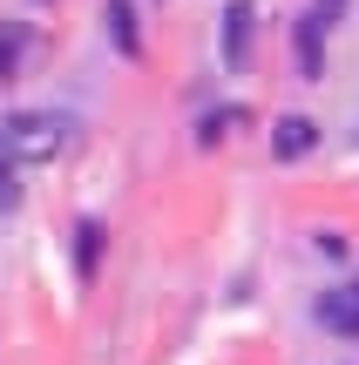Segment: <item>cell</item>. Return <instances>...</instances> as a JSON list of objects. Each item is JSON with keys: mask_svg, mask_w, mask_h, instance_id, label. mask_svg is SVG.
Returning <instances> with one entry per match:
<instances>
[{"mask_svg": "<svg viewBox=\"0 0 359 365\" xmlns=\"http://www.w3.org/2000/svg\"><path fill=\"white\" fill-rule=\"evenodd\" d=\"M61 143H68V122L61 115H7L0 122V149H7L14 163H54L61 156Z\"/></svg>", "mask_w": 359, "mask_h": 365, "instance_id": "6da1fadb", "label": "cell"}, {"mask_svg": "<svg viewBox=\"0 0 359 365\" xmlns=\"http://www.w3.org/2000/svg\"><path fill=\"white\" fill-rule=\"evenodd\" d=\"M251 34H258L251 0H231V7H224V68H231V75L251 68Z\"/></svg>", "mask_w": 359, "mask_h": 365, "instance_id": "7a4b0ae2", "label": "cell"}, {"mask_svg": "<svg viewBox=\"0 0 359 365\" xmlns=\"http://www.w3.org/2000/svg\"><path fill=\"white\" fill-rule=\"evenodd\" d=\"M319 325H325V331H339V339H359V277L319 298Z\"/></svg>", "mask_w": 359, "mask_h": 365, "instance_id": "3957f363", "label": "cell"}, {"mask_svg": "<svg viewBox=\"0 0 359 365\" xmlns=\"http://www.w3.org/2000/svg\"><path fill=\"white\" fill-rule=\"evenodd\" d=\"M312 143H319V122H312V115H278V129H271V156H278V163L312 156Z\"/></svg>", "mask_w": 359, "mask_h": 365, "instance_id": "277c9868", "label": "cell"}, {"mask_svg": "<svg viewBox=\"0 0 359 365\" xmlns=\"http://www.w3.org/2000/svg\"><path fill=\"white\" fill-rule=\"evenodd\" d=\"M292 48H298V75L319 81V75H325V27L312 21V14L298 21V41H292Z\"/></svg>", "mask_w": 359, "mask_h": 365, "instance_id": "5b68a950", "label": "cell"}, {"mask_svg": "<svg viewBox=\"0 0 359 365\" xmlns=\"http://www.w3.org/2000/svg\"><path fill=\"white\" fill-rule=\"evenodd\" d=\"M102 21H108V34H116L122 54H143V34H136V7H129V0H108Z\"/></svg>", "mask_w": 359, "mask_h": 365, "instance_id": "8992f818", "label": "cell"}, {"mask_svg": "<svg viewBox=\"0 0 359 365\" xmlns=\"http://www.w3.org/2000/svg\"><path fill=\"white\" fill-rule=\"evenodd\" d=\"M21 54H27V27H21V21H7V27H0V81L21 75Z\"/></svg>", "mask_w": 359, "mask_h": 365, "instance_id": "52a82bcc", "label": "cell"}, {"mask_svg": "<svg viewBox=\"0 0 359 365\" xmlns=\"http://www.w3.org/2000/svg\"><path fill=\"white\" fill-rule=\"evenodd\" d=\"M238 122H244L238 108H217V115H203V129H197V143H203V149H211V143H224V135L238 129Z\"/></svg>", "mask_w": 359, "mask_h": 365, "instance_id": "ba28073f", "label": "cell"}, {"mask_svg": "<svg viewBox=\"0 0 359 365\" xmlns=\"http://www.w3.org/2000/svg\"><path fill=\"white\" fill-rule=\"evenodd\" d=\"M14 203H21V163L0 149V210H14Z\"/></svg>", "mask_w": 359, "mask_h": 365, "instance_id": "9c48e42d", "label": "cell"}, {"mask_svg": "<svg viewBox=\"0 0 359 365\" xmlns=\"http://www.w3.org/2000/svg\"><path fill=\"white\" fill-rule=\"evenodd\" d=\"M81 244H75V257H81V271H89V264H95V250H102V223H81Z\"/></svg>", "mask_w": 359, "mask_h": 365, "instance_id": "30bf717a", "label": "cell"}, {"mask_svg": "<svg viewBox=\"0 0 359 365\" xmlns=\"http://www.w3.org/2000/svg\"><path fill=\"white\" fill-rule=\"evenodd\" d=\"M339 14H346V0H312V21H319V27H333Z\"/></svg>", "mask_w": 359, "mask_h": 365, "instance_id": "8fae6325", "label": "cell"}, {"mask_svg": "<svg viewBox=\"0 0 359 365\" xmlns=\"http://www.w3.org/2000/svg\"><path fill=\"white\" fill-rule=\"evenodd\" d=\"M41 7H48V0H41Z\"/></svg>", "mask_w": 359, "mask_h": 365, "instance_id": "7c38bea8", "label": "cell"}]
</instances>
